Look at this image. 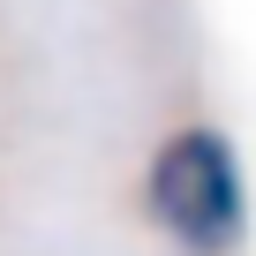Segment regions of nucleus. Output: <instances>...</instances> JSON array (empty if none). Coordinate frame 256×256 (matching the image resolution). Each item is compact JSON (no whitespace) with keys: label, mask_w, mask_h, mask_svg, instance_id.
Returning <instances> with one entry per match:
<instances>
[{"label":"nucleus","mask_w":256,"mask_h":256,"mask_svg":"<svg viewBox=\"0 0 256 256\" xmlns=\"http://www.w3.org/2000/svg\"><path fill=\"white\" fill-rule=\"evenodd\" d=\"M144 204H151L158 234L181 241L188 256H234L248 234V181L218 128H174L151 151Z\"/></svg>","instance_id":"1"}]
</instances>
